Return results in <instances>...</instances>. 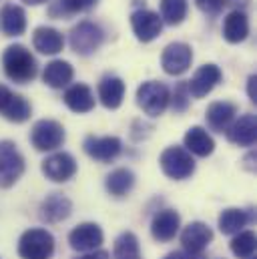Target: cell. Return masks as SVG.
Wrapping results in <instances>:
<instances>
[{"instance_id":"obj_21","label":"cell","mask_w":257,"mask_h":259,"mask_svg":"<svg viewBox=\"0 0 257 259\" xmlns=\"http://www.w3.org/2000/svg\"><path fill=\"white\" fill-rule=\"evenodd\" d=\"M32 47L40 55H59L64 47L63 34L53 26H38L32 34Z\"/></svg>"},{"instance_id":"obj_10","label":"cell","mask_w":257,"mask_h":259,"mask_svg":"<svg viewBox=\"0 0 257 259\" xmlns=\"http://www.w3.org/2000/svg\"><path fill=\"white\" fill-rule=\"evenodd\" d=\"M131 26H133V32H135L137 40L151 42L161 34L163 20H161V16L157 12L141 8V10H135L131 14Z\"/></svg>"},{"instance_id":"obj_5","label":"cell","mask_w":257,"mask_h":259,"mask_svg":"<svg viewBox=\"0 0 257 259\" xmlns=\"http://www.w3.org/2000/svg\"><path fill=\"white\" fill-rule=\"evenodd\" d=\"M68 40H70V49L76 55L89 57L101 49V45L105 40V32L99 24H95L91 20H82L76 26H72Z\"/></svg>"},{"instance_id":"obj_19","label":"cell","mask_w":257,"mask_h":259,"mask_svg":"<svg viewBox=\"0 0 257 259\" xmlns=\"http://www.w3.org/2000/svg\"><path fill=\"white\" fill-rule=\"evenodd\" d=\"M0 30L4 36H20L26 30V12L18 4H4L0 10Z\"/></svg>"},{"instance_id":"obj_11","label":"cell","mask_w":257,"mask_h":259,"mask_svg":"<svg viewBox=\"0 0 257 259\" xmlns=\"http://www.w3.org/2000/svg\"><path fill=\"white\" fill-rule=\"evenodd\" d=\"M103 229L97 225V223H80L76 225L70 233H68V243L74 251H80V253H89V251H95L103 245Z\"/></svg>"},{"instance_id":"obj_23","label":"cell","mask_w":257,"mask_h":259,"mask_svg":"<svg viewBox=\"0 0 257 259\" xmlns=\"http://www.w3.org/2000/svg\"><path fill=\"white\" fill-rule=\"evenodd\" d=\"M249 34V20L243 10H233L223 20V38L231 45H239Z\"/></svg>"},{"instance_id":"obj_3","label":"cell","mask_w":257,"mask_h":259,"mask_svg":"<svg viewBox=\"0 0 257 259\" xmlns=\"http://www.w3.org/2000/svg\"><path fill=\"white\" fill-rule=\"evenodd\" d=\"M55 253V237L47 229H28L20 235L18 255L22 259H51Z\"/></svg>"},{"instance_id":"obj_35","label":"cell","mask_w":257,"mask_h":259,"mask_svg":"<svg viewBox=\"0 0 257 259\" xmlns=\"http://www.w3.org/2000/svg\"><path fill=\"white\" fill-rule=\"evenodd\" d=\"M257 76L255 74H251L249 78H247V95H249V101L251 103H257Z\"/></svg>"},{"instance_id":"obj_32","label":"cell","mask_w":257,"mask_h":259,"mask_svg":"<svg viewBox=\"0 0 257 259\" xmlns=\"http://www.w3.org/2000/svg\"><path fill=\"white\" fill-rule=\"evenodd\" d=\"M189 101H191V95H189L187 80H181V82L175 87V91H173L169 103L173 105V111H175V113H183V111H187Z\"/></svg>"},{"instance_id":"obj_17","label":"cell","mask_w":257,"mask_h":259,"mask_svg":"<svg viewBox=\"0 0 257 259\" xmlns=\"http://www.w3.org/2000/svg\"><path fill=\"white\" fill-rule=\"evenodd\" d=\"M235 115H237V107L229 101H215L207 107V113H205V121H207V127L215 133H225L229 129V125L235 121Z\"/></svg>"},{"instance_id":"obj_18","label":"cell","mask_w":257,"mask_h":259,"mask_svg":"<svg viewBox=\"0 0 257 259\" xmlns=\"http://www.w3.org/2000/svg\"><path fill=\"white\" fill-rule=\"evenodd\" d=\"M72 213V203L63 193H51L40 203V219L47 223H61Z\"/></svg>"},{"instance_id":"obj_12","label":"cell","mask_w":257,"mask_h":259,"mask_svg":"<svg viewBox=\"0 0 257 259\" xmlns=\"http://www.w3.org/2000/svg\"><path fill=\"white\" fill-rule=\"evenodd\" d=\"M193 61V51L187 42H171L165 47L163 57H161V66L167 74H183Z\"/></svg>"},{"instance_id":"obj_31","label":"cell","mask_w":257,"mask_h":259,"mask_svg":"<svg viewBox=\"0 0 257 259\" xmlns=\"http://www.w3.org/2000/svg\"><path fill=\"white\" fill-rule=\"evenodd\" d=\"M255 233L253 231H239L231 239V253L239 259L255 257Z\"/></svg>"},{"instance_id":"obj_24","label":"cell","mask_w":257,"mask_h":259,"mask_svg":"<svg viewBox=\"0 0 257 259\" xmlns=\"http://www.w3.org/2000/svg\"><path fill=\"white\" fill-rule=\"evenodd\" d=\"M183 143H185V149L191 155H197V157H209L215 151L213 137L203 129V127H191V129L185 133Z\"/></svg>"},{"instance_id":"obj_15","label":"cell","mask_w":257,"mask_h":259,"mask_svg":"<svg viewBox=\"0 0 257 259\" xmlns=\"http://www.w3.org/2000/svg\"><path fill=\"white\" fill-rule=\"evenodd\" d=\"M179 227H181V217L175 209H163L159 211L153 221H151V235L161 241V243H167L171 239H175V235L179 233Z\"/></svg>"},{"instance_id":"obj_28","label":"cell","mask_w":257,"mask_h":259,"mask_svg":"<svg viewBox=\"0 0 257 259\" xmlns=\"http://www.w3.org/2000/svg\"><path fill=\"white\" fill-rule=\"evenodd\" d=\"M0 113H2V117H4L6 121H10V123H24V121L30 119L32 107H30V103H28L24 97H20V95L14 93V95L10 97V101L6 103V107H4Z\"/></svg>"},{"instance_id":"obj_40","label":"cell","mask_w":257,"mask_h":259,"mask_svg":"<svg viewBox=\"0 0 257 259\" xmlns=\"http://www.w3.org/2000/svg\"><path fill=\"white\" fill-rule=\"evenodd\" d=\"M249 259H255V257H249Z\"/></svg>"},{"instance_id":"obj_2","label":"cell","mask_w":257,"mask_h":259,"mask_svg":"<svg viewBox=\"0 0 257 259\" xmlns=\"http://www.w3.org/2000/svg\"><path fill=\"white\" fill-rule=\"evenodd\" d=\"M171 91L159 80H147L137 89V105L149 117H161L169 107Z\"/></svg>"},{"instance_id":"obj_33","label":"cell","mask_w":257,"mask_h":259,"mask_svg":"<svg viewBox=\"0 0 257 259\" xmlns=\"http://www.w3.org/2000/svg\"><path fill=\"white\" fill-rule=\"evenodd\" d=\"M99 0H59L57 4L61 6L63 14H76V12H87L91 10Z\"/></svg>"},{"instance_id":"obj_7","label":"cell","mask_w":257,"mask_h":259,"mask_svg":"<svg viewBox=\"0 0 257 259\" xmlns=\"http://www.w3.org/2000/svg\"><path fill=\"white\" fill-rule=\"evenodd\" d=\"M30 143L36 151H57L64 143V127L53 119L36 121L30 131Z\"/></svg>"},{"instance_id":"obj_36","label":"cell","mask_w":257,"mask_h":259,"mask_svg":"<svg viewBox=\"0 0 257 259\" xmlns=\"http://www.w3.org/2000/svg\"><path fill=\"white\" fill-rule=\"evenodd\" d=\"M163 259H203V253L201 255H193V253H187V251H171Z\"/></svg>"},{"instance_id":"obj_20","label":"cell","mask_w":257,"mask_h":259,"mask_svg":"<svg viewBox=\"0 0 257 259\" xmlns=\"http://www.w3.org/2000/svg\"><path fill=\"white\" fill-rule=\"evenodd\" d=\"M99 99L101 103L115 111L123 105V99H125V82L123 78L115 76V74H107L103 76V80L99 82Z\"/></svg>"},{"instance_id":"obj_6","label":"cell","mask_w":257,"mask_h":259,"mask_svg":"<svg viewBox=\"0 0 257 259\" xmlns=\"http://www.w3.org/2000/svg\"><path fill=\"white\" fill-rule=\"evenodd\" d=\"M24 173V157L12 141H0V189L12 187Z\"/></svg>"},{"instance_id":"obj_4","label":"cell","mask_w":257,"mask_h":259,"mask_svg":"<svg viewBox=\"0 0 257 259\" xmlns=\"http://www.w3.org/2000/svg\"><path fill=\"white\" fill-rule=\"evenodd\" d=\"M159 165H161L163 173H165L169 179H175V181H183V179L191 177L193 173H195L193 155L185 147H177V145L167 147V149L161 153Z\"/></svg>"},{"instance_id":"obj_16","label":"cell","mask_w":257,"mask_h":259,"mask_svg":"<svg viewBox=\"0 0 257 259\" xmlns=\"http://www.w3.org/2000/svg\"><path fill=\"white\" fill-rule=\"evenodd\" d=\"M227 141L239 147H253L257 139V121L255 115L247 113L243 117H239L237 121H233L229 125V129L225 131Z\"/></svg>"},{"instance_id":"obj_37","label":"cell","mask_w":257,"mask_h":259,"mask_svg":"<svg viewBox=\"0 0 257 259\" xmlns=\"http://www.w3.org/2000/svg\"><path fill=\"white\" fill-rule=\"evenodd\" d=\"M76 259H111V253L103 251V249H95V251H89V253H84V255H80Z\"/></svg>"},{"instance_id":"obj_29","label":"cell","mask_w":257,"mask_h":259,"mask_svg":"<svg viewBox=\"0 0 257 259\" xmlns=\"http://www.w3.org/2000/svg\"><path fill=\"white\" fill-rule=\"evenodd\" d=\"M189 10L187 0H161V20L169 26H177L185 20Z\"/></svg>"},{"instance_id":"obj_8","label":"cell","mask_w":257,"mask_h":259,"mask_svg":"<svg viewBox=\"0 0 257 259\" xmlns=\"http://www.w3.org/2000/svg\"><path fill=\"white\" fill-rule=\"evenodd\" d=\"M82 149L91 159L101 161V163H109L121 155L123 143L119 137H95V135H91L84 139Z\"/></svg>"},{"instance_id":"obj_27","label":"cell","mask_w":257,"mask_h":259,"mask_svg":"<svg viewBox=\"0 0 257 259\" xmlns=\"http://www.w3.org/2000/svg\"><path fill=\"white\" fill-rule=\"evenodd\" d=\"M105 187L113 197H125L135 187V173L131 169H125V167L115 169L113 173L107 175Z\"/></svg>"},{"instance_id":"obj_9","label":"cell","mask_w":257,"mask_h":259,"mask_svg":"<svg viewBox=\"0 0 257 259\" xmlns=\"http://www.w3.org/2000/svg\"><path fill=\"white\" fill-rule=\"evenodd\" d=\"M42 173L47 179L55 181V183H64L68 179L74 177L76 173V161L70 153H64V151H59V153H53L49 155L45 161H42Z\"/></svg>"},{"instance_id":"obj_14","label":"cell","mask_w":257,"mask_h":259,"mask_svg":"<svg viewBox=\"0 0 257 259\" xmlns=\"http://www.w3.org/2000/svg\"><path fill=\"white\" fill-rule=\"evenodd\" d=\"M221 68L217 65H203L199 66V70L193 74L191 80H187L189 87V95L193 99H203L207 97L219 82H221Z\"/></svg>"},{"instance_id":"obj_22","label":"cell","mask_w":257,"mask_h":259,"mask_svg":"<svg viewBox=\"0 0 257 259\" xmlns=\"http://www.w3.org/2000/svg\"><path fill=\"white\" fill-rule=\"evenodd\" d=\"M64 105L72 111V113H91L95 109V95L91 91V87L82 84V82H76L72 87L66 89L64 93Z\"/></svg>"},{"instance_id":"obj_13","label":"cell","mask_w":257,"mask_h":259,"mask_svg":"<svg viewBox=\"0 0 257 259\" xmlns=\"http://www.w3.org/2000/svg\"><path fill=\"white\" fill-rule=\"evenodd\" d=\"M213 241V229L207 223L201 221H193L189 223L183 231H181V243H183V251L193 253V255H201L207 245Z\"/></svg>"},{"instance_id":"obj_39","label":"cell","mask_w":257,"mask_h":259,"mask_svg":"<svg viewBox=\"0 0 257 259\" xmlns=\"http://www.w3.org/2000/svg\"><path fill=\"white\" fill-rule=\"evenodd\" d=\"M24 4H30V6H38V4H42V2H47V0H22Z\"/></svg>"},{"instance_id":"obj_38","label":"cell","mask_w":257,"mask_h":259,"mask_svg":"<svg viewBox=\"0 0 257 259\" xmlns=\"http://www.w3.org/2000/svg\"><path fill=\"white\" fill-rule=\"evenodd\" d=\"M14 93L8 89V87H4V84H0V111L6 107V103L10 101V97H12Z\"/></svg>"},{"instance_id":"obj_1","label":"cell","mask_w":257,"mask_h":259,"mask_svg":"<svg viewBox=\"0 0 257 259\" xmlns=\"http://www.w3.org/2000/svg\"><path fill=\"white\" fill-rule=\"evenodd\" d=\"M2 66H4V72L10 80L14 82H30L36 72H38V66H36V59L32 57V53L22 47V45H10L4 55H2Z\"/></svg>"},{"instance_id":"obj_30","label":"cell","mask_w":257,"mask_h":259,"mask_svg":"<svg viewBox=\"0 0 257 259\" xmlns=\"http://www.w3.org/2000/svg\"><path fill=\"white\" fill-rule=\"evenodd\" d=\"M115 259H141V247H139V239L133 231H125L117 237L115 241Z\"/></svg>"},{"instance_id":"obj_26","label":"cell","mask_w":257,"mask_h":259,"mask_svg":"<svg viewBox=\"0 0 257 259\" xmlns=\"http://www.w3.org/2000/svg\"><path fill=\"white\" fill-rule=\"evenodd\" d=\"M72 76H74V70L66 61H53L45 66V72H42V80L51 89H63L72 80Z\"/></svg>"},{"instance_id":"obj_25","label":"cell","mask_w":257,"mask_h":259,"mask_svg":"<svg viewBox=\"0 0 257 259\" xmlns=\"http://www.w3.org/2000/svg\"><path fill=\"white\" fill-rule=\"evenodd\" d=\"M253 219V215L245 209H237V207H229L219 215V229L225 235H235L239 231H243V227H247V223Z\"/></svg>"},{"instance_id":"obj_34","label":"cell","mask_w":257,"mask_h":259,"mask_svg":"<svg viewBox=\"0 0 257 259\" xmlns=\"http://www.w3.org/2000/svg\"><path fill=\"white\" fill-rule=\"evenodd\" d=\"M229 0H195L197 8L207 14V16H217L219 12H223V8L227 6Z\"/></svg>"}]
</instances>
